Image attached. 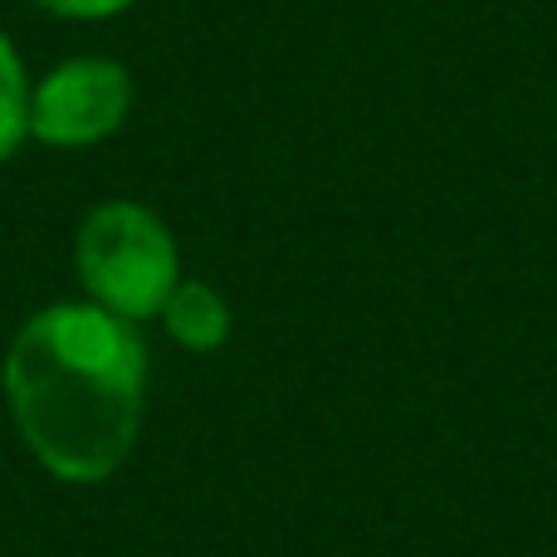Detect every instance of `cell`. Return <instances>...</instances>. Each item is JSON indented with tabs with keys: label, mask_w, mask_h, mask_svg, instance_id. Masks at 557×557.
Masks as SVG:
<instances>
[{
	"label": "cell",
	"mask_w": 557,
	"mask_h": 557,
	"mask_svg": "<svg viewBox=\"0 0 557 557\" xmlns=\"http://www.w3.org/2000/svg\"><path fill=\"white\" fill-rule=\"evenodd\" d=\"M84 288L113 318H152L176 288V245L147 206L108 201L84 221L74 245Z\"/></svg>",
	"instance_id": "7a4b0ae2"
},
{
	"label": "cell",
	"mask_w": 557,
	"mask_h": 557,
	"mask_svg": "<svg viewBox=\"0 0 557 557\" xmlns=\"http://www.w3.org/2000/svg\"><path fill=\"white\" fill-rule=\"evenodd\" d=\"M143 343L127 318L88 304L35 313L5 357L20 435L69 484H98L127 460L143 425Z\"/></svg>",
	"instance_id": "6da1fadb"
},
{
	"label": "cell",
	"mask_w": 557,
	"mask_h": 557,
	"mask_svg": "<svg viewBox=\"0 0 557 557\" xmlns=\"http://www.w3.org/2000/svg\"><path fill=\"white\" fill-rule=\"evenodd\" d=\"M162 318H166V333L182 347H191V352H211L231 333V308L206 284H176L172 298L162 304Z\"/></svg>",
	"instance_id": "277c9868"
},
{
	"label": "cell",
	"mask_w": 557,
	"mask_h": 557,
	"mask_svg": "<svg viewBox=\"0 0 557 557\" xmlns=\"http://www.w3.org/2000/svg\"><path fill=\"white\" fill-rule=\"evenodd\" d=\"M29 133V88L25 69H20L10 39L0 35V157H10L20 147V137Z\"/></svg>",
	"instance_id": "5b68a950"
},
{
	"label": "cell",
	"mask_w": 557,
	"mask_h": 557,
	"mask_svg": "<svg viewBox=\"0 0 557 557\" xmlns=\"http://www.w3.org/2000/svg\"><path fill=\"white\" fill-rule=\"evenodd\" d=\"M127 103L133 84L123 69L108 59H74L59 64L29 98V133L54 147H84L113 133L127 117Z\"/></svg>",
	"instance_id": "3957f363"
},
{
	"label": "cell",
	"mask_w": 557,
	"mask_h": 557,
	"mask_svg": "<svg viewBox=\"0 0 557 557\" xmlns=\"http://www.w3.org/2000/svg\"><path fill=\"white\" fill-rule=\"evenodd\" d=\"M35 5L54 10V15H69V20H103V15L127 10L133 0H35Z\"/></svg>",
	"instance_id": "8992f818"
}]
</instances>
